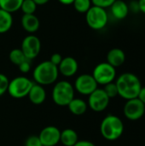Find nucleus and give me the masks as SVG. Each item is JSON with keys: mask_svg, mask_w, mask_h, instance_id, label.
Returning <instances> with one entry per match:
<instances>
[{"mask_svg": "<svg viewBox=\"0 0 145 146\" xmlns=\"http://www.w3.org/2000/svg\"><path fill=\"white\" fill-rule=\"evenodd\" d=\"M61 131L55 126H48L42 129L38 138L43 146H56L60 142Z\"/></svg>", "mask_w": 145, "mask_h": 146, "instance_id": "12", "label": "nucleus"}, {"mask_svg": "<svg viewBox=\"0 0 145 146\" xmlns=\"http://www.w3.org/2000/svg\"><path fill=\"white\" fill-rule=\"evenodd\" d=\"M23 0H0V9L10 14L21 9Z\"/></svg>", "mask_w": 145, "mask_h": 146, "instance_id": "21", "label": "nucleus"}, {"mask_svg": "<svg viewBox=\"0 0 145 146\" xmlns=\"http://www.w3.org/2000/svg\"><path fill=\"white\" fill-rule=\"evenodd\" d=\"M58 2H60L62 4H64V5H70V4H73V1L74 0H57Z\"/></svg>", "mask_w": 145, "mask_h": 146, "instance_id": "36", "label": "nucleus"}, {"mask_svg": "<svg viewBox=\"0 0 145 146\" xmlns=\"http://www.w3.org/2000/svg\"><path fill=\"white\" fill-rule=\"evenodd\" d=\"M97 86L98 84L93 78L92 74H83L76 78L73 87L79 94L89 96L97 89Z\"/></svg>", "mask_w": 145, "mask_h": 146, "instance_id": "9", "label": "nucleus"}, {"mask_svg": "<svg viewBox=\"0 0 145 146\" xmlns=\"http://www.w3.org/2000/svg\"><path fill=\"white\" fill-rule=\"evenodd\" d=\"M9 84V80L8 77L3 74H0V96H3L8 92Z\"/></svg>", "mask_w": 145, "mask_h": 146, "instance_id": "26", "label": "nucleus"}, {"mask_svg": "<svg viewBox=\"0 0 145 146\" xmlns=\"http://www.w3.org/2000/svg\"><path fill=\"white\" fill-rule=\"evenodd\" d=\"M18 68H19V70H20L21 73H23V74L28 73V72L31 70V61L28 60V59L25 60L23 62H21V63L18 66Z\"/></svg>", "mask_w": 145, "mask_h": 146, "instance_id": "29", "label": "nucleus"}, {"mask_svg": "<svg viewBox=\"0 0 145 146\" xmlns=\"http://www.w3.org/2000/svg\"><path fill=\"white\" fill-rule=\"evenodd\" d=\"M30 102L35 105H39L43 104L46 99V92L43 86L33 83L28 95H27Z\"/></svg>", "mask_w": 145, "mask_h": 146, "instance_id": "16", "label": "nucleus"}, {"mask_svg": "<svg viewBox=\"0 0 145 146\" xmlns=\"http://www.w3.org/2000/svg\"><path fill=\"white\" fill-rule=\"evenodd\" d=\"M21 24L22 28L30 34L36 33L40 27L39 19L35 15V14L23 15L21 19Z\"/></svg>", "mask_w": 145, "mask_h": 146, "instance_id": "14", "label": "nucleus"}, {"mask_svg": "<svg viewBox=\"0 0 145 146\" xmlns=\"http://www.w3.org/2000/svg\"><path fill=\"white\" fill-rule=\"evenodd\" d=\"M59 74H62L65 77H72L78 72L79 64L75 58L72 56L63 57L61 63L58 65Z\"/></svg>", "mask_w": 145, "mask_h": 146, "instance_id": "13", "label": "nucleus"}, {"mask_svg": "<svg viewBox=\"0 0 145 146\" xmlns=\"http://www.w3.org/2000/svg\"><path fill=\"white\" fill-rule=\"evenodd\" d=\"M123 112L128 120L138 121L144 115L145 105L138 98L126 100V103L124 105Z\"/></svg>", "mask_w": 145, "mask_h": 146, "instance_id": "10", "label": "nucleus"}, {"mask_svg": "<svg viewBox=\"0 0 145 146\" xmlns=\"http://www.w3.org/2000/svg\"><path fill=\"white\" fill-rule=\"evenodd\" d=\"M37 7L38 5L33 0H23L21 6V10L23 15H32L36 12Z\"/></svg>", "mask_w": 145, "mask_h": 146, "instance_id": "24", "label": "nucleus"}, {"mask_svg": "<svg viewBox=\"0 0 145 146\" xmlns=\"http://www.w3.org/2000/svg\"><path fill=\"white\" fill-rule=\"evenodd\" d=\"M85 21L90 28L99 31L107 26L109 15L105 9L92 5L85 13Z\"/></svg>", "mask_w": 145, "mask_h": 146, "instance_id": "5", "label": "nucleus"}, {"mask_svg": "<svg viewBox=\"0 0 145 146\" xmlns=\"http://www.w3.org/2000/svg\"><path fill=\"white\" fill-rule=\"evenodd\" d=\"M115 0H91V3L93 6L100 7L103 9H108L109 8Z\"/></svg>", "mask_w": 145, "mask_h": 146, "instance_id": "27", "label": "nucleus"}, {"mask_svg": "<svg viewBox=\"0 0 145 146\" xmlns=\"http://www.w3.org/2000/svg\"><path fill=\"white\" fill-rule=\"evenodd\" d=\"M79 141V137L77 133L71 128L64 129L61 132L60 142L64 146H73Z\"/></svg>", "mask_w": 145, "mask_h": 146, "instance_id": "18", "label": "nucleus"}, {"mask_svg": "<svg viewBox=\"0 0 145 146\" xmlns=\"http://www.w3.org/2000/svg\"><path fill=\"white\" fill-rule=\"evenodd\" d=\"M92 76L98 85L105 86L109 83L114 82L116 77L115 68L109 64L107 62L97 64L92 72Z\"/></svg>", "mask_w": 145, "mask_h": 146, "instance_id": "7", "label": "nucleus"}, {"mask_svg": "<svg viewBox=\"0 0 145 146\" xmlns=\"http://www.w3.org/2000/svg\"><path fill=\"white\" fill-rule=\"evenodd\" d=\"M42 146H43V145H42Z\"/></svg>", "mask_w": 145, "mask_h": 146, "instance_id": "37", "label": "nucleus"}, {"mask_svg": "<svg viewBox=\"0 0 145 146\" xmlns=\"http://www.w3.org/2000/svg\"><path fill=\"white\" fill-rule=\"evenodd\" d=\"M9 61L16 65V66H19L21 62H23L25 60H26L24 53L22 52V50H21V48H15V49H13L9 54Z\"/></svg>", "mask_w": 145, "mask_h": 146, "instance_id": "22", "label": "nucleus"}, {"mask_svg": "<svg viewBox=\"0 0 145 146\" xmlns=\"http://www.w3.org/2000/svg\"><path fill=\"white\" fill-rule=\"evenodd\" d=\"M118 95L126 100L137 98L142 88L139 78L132 73H124L121 74L115 81Z\"/></svg>", "mask_w": 145, "mask_h": 146, "instance_id": "1", "label": "nucleus"}, {"mask_svg": "<svg viewBox=\"0 0 145 146\" xmlns=\"http://www.w3.org/2000/svg\"><path fill=\"white\" fill-rule=\"evenodd\" d=\"M73 146H96L92 142L88 140H79Z\"/></svg>", "mask_w": 145, "mask_h": 146, "instance_id": "32", "label": "nucleus"}, {"mask_svg": "<svg viewBox=\"0 0 145 146\" xmlns=\"http://www.w3.org/2000/svg\"><path fill=\"white\" fill-rule=\"evenodd\" d=\"M68 107L69 109V111L73 115H82L86 112L88 104L83 99L74 98L69 103Z\"/></svg>", "mask_w": 145, "mask_h": 146, "instance_id": "19", "label": "nucleus"}, {"mask_svg": "<svg viewBox=\"0 0 145 146\" xmlns=\"http://www.w3.org/2000/svg\"><path fill=\"white\" fill-rule=\"evenodd\" d=\"M59 75L58 68L50 61H44L38 63L32 72V78L36 84L48 86L54 84Z\"/></svg>", "mask_w": 145, "mask_h": 146, "instance_id": "2", "label": "nucleus"}, {"mask_svg": "<svg viewBox=\"0 0 145 146\" xmlns=\"http://www.w3.org/2000/svg\"><path fill=\"white\" fill-rule=\"evenodd\" d=\"M21 50L24 53L26 59L32 61L35 59L41 50V41L34 34H28L26 36L21 45Z\"/></svg>", "mask_w": 145, "mask_h": 146, "instance_id": "8", "label": "nucleus"}, {"mask_svg": "<svg viewBox=\"0 0 145 146\" xmlns=\"http://www.w3.org/2000/svg\"><path fill=\"white\" fill-rule=\"evenodd\" d=\"M51 97L56 105L61 107L68 106L74 98V87L67 80L59 81L54 86Z\"/></svg>", "mask_w": 145, "mask_h": 146, "instance_id": "4", "label": "nucleus"}, {"mask_svg": "<svg viewBox=\"0 0 145 146\" xmlns=\"http://www.w3.org/2000/svg\"><path fill=\"white\" fill-rule=\"evenodd\" d=\"M139 11L145 15V0H138Z\"/></svg>", "mask_w": 145, "mask_h": 146, "instance_id": "34", "label": "nucleus"}, {"mask_svg": "<svg viewBox=\"0 0 145 146\" xmlns=\"http://www.w3.org/2000/svg\"><path fill=\"white\" fill-rule=\"evenodd\" d=\"M100 132L105 139L115 141L118 139L124 132L123 121L116 115H109L102 121Z\"/></svg>", "mask_w": 145, "mask_h": 146, "instance_id": "3", "label": "nucleus"}, {"mask_svg": "<svg viewBox=\"0 0 145 146\" xmlns=\"http://www.w3.org/2000/svg\"><path fill=\"white\" fill-rule=\"evenodd\" d=\"M62 56L60 54V53H54L51 56H50V62L56 65V67H58V65L61 63L62 60Z\"/></svg>", "mask_w": 145, "mask_h": 146, "instance_id": "30", "label": "nucleus"}, {"mask_svg": "<svg viewBox=\"0 0 145 146\" xmlns=\"http://www.w3.org/2000/svg\"><path fill=\"white\" fill-rule=\"evenodd\" d=\"M73 5L77 12L80 14H85L92 6V3L91 0H74Z\"/></svg>", "mask_w": 145, "mask_h": 146, "instance_id": "23", "label": "nucleus"}, {"mask_svg": "<svg viewBox=\"0 0 145 146\" xmlns=\"http://www.w3.org/2000/svg\"><path fill=\"white\" fill-rule=\"evenodd\" d=\"M13 26L12 14L0 9V34L9 32Z\"/></svg>", "mask_w": 145, "mask_h": 146, "instance_id": "20", "label": "nucleus"}, {"mask_svg": "<svg viewBox=\"0 0 145 146\" xmlns=\"http://www.w3.org/2000/svg\"><path fill=\"white\" fill-rule=\"evenodd\" d=\"M35 2V3L38 6V5H44L46 4L48 2H50V0H33Z\"/></svg>", "mask_w": 145, "mask_h": 146, "instance_id": "35", "label": "nucleus"}, {"mask_svg": "<svg viewBox=\"0 0 145 146\" xmlns=\"http://www.w3.org/2000/svg\"><path fill=\"white\" fill-rule=\"evenodd\" d=\"M33 82L25 76H18L9 81L8 92L14 98H22L28 95Z\"/></svg>", "mask_w": 145, "mask_h": 146, "instance_id": "6", "label": "nucleus"}, {"mask_svg": "<svg viewBox=\"0 0 145 146\" xmlns=\"http://www.w3.org/2000/svg\"><path fill=\"white\" fill-rule=\"evenodd\" d=\"M110 98L107 96L103 89H96L89 95L88 105L95 112H102L109 106Z\"/></svg>", "mask_w": 145, "mask_h": 146, "instance_id": "11", "label": "nucleus"}, {"mask_svg": "<svg viewBox=\"0 0 145 146\" xmlns=\"http://www.w3.org/2000/svg\"><path fill=\"white\" fill-rule=\"evenodd\" d=\"M126 61V54L120 48H113L107 54V62L114 68L121 67Z\"/></svg>", "mask_w": 145, "mask_h": 146, "instance_id": "17", "label": "nucleus"}, {"mask_svg": "<svg viewBox=\"0 0 145 146\" xmlns=\"http://www.w3.org/2000/svg\"><path fill=\"white\" fill-rule=\"evenodd\" d=\"M129 7V11H134L135 13L139 12V7H138V1H132L130 4H128Z\"/></svg>", "mask_w": 145, "mask_h": 146, "instance_id": "31", "label": "nucleus"}, {"mask_svg": "<svg viewBox=\"0 0 145 146\" xmlns=\"http://www.w3.org/2000/svg\"><path fill=\"white\" fill-rule=\"evenodd\" d=\"M109 9L111 15L116 20H124L130 12L128 4L124 0H115Z\"/></svg>", "mask_w": 145, "mask_h": 146, "instance_id": "15", "label": "nucleus"}, {"mask_svg": "<svg viewBox=\"0 0 145 146\" xmlns=\"http://www.w3.org/2000/svg\"><path fill=\"white\" fill-rule=\"evenodd\" d=\"M138 98L145 105V87L142 86V88L138 95Z\"/></svg>", "mask_w": 145, "mask_h": 146, "instance_id": "33", "label": "nucleus"}, {"mask_svg": "<svg viewBox=\"0 0 145 146\" xmlns=\"http://www.w3.org/2000/svg\"><path fill=\"white\" fill-rule=\"evenodd\" d=\"M103 91L105 92V93L109 98H114L116 96H118V89H117L115 82H111V83L105 85Z\"/></svg>", "mask_w": 145, "mask_h": 146, "instance_id": "25", "label": "nucleus"}, {"mask_svg": "<svg viewBox=\"0 0 145 146\" xmlns=\"http://www.w3.org/2000/svg\"><path fill=\"white\" fill-rule=\"evenodd\" d=\"M25 146H42V144L39 140L38 136H30L26 139Z\"/></svg>", "mask_w": 145, "mask_h": 146, "instance_id": "28", "label": "nucleus"}]
</instances>
